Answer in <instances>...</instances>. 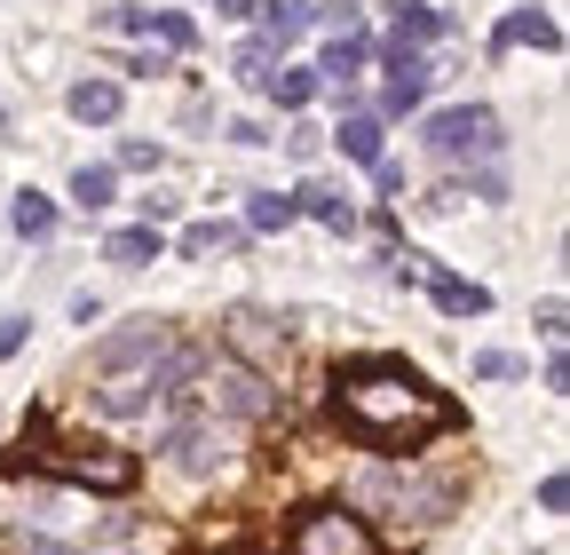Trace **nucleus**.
<instances>
[{"mask_svg":"<svg viewBox=\"0 0 570 555\" xmlns=\"http://www.w3.org/2000/svg\"><path fill=\"white\" fill-rule=\"evenodd\" d=\"M325 405L356 452H381V460H412L428 445H444L468 429V405L444 397L420 366L389 358V350H356L325 373Z\"/></svg>","mask_w":570,"mask_h":555,"instance_id":"f257e3e1","label":"nucleus"},{"mask_svg":"<svg viewBox=\"0 0 570 555\" xmlns=\"http://www.w3.org/2000/svg\"><path fill=\"white\" fill-rule=\"evenodd\" d=\"M0 468H40V476H56V484H88V493H135L142 484V460L127 452V445H111V437H63L48 412H32L24 421V445L0 460Z\"/></svg>","mask_w":570,"mask_h":555,"instance_id":"f03ea898","label":"nucleus"},{"mask_svg":"<svg viewBox=\"0 0 570 555\" xmlns=\"http://www.w3.org/2000/svg\"><path fill=\"white\" fill-rule=\"evenodd\" d=\"M365 508H381L389 524H404V532H436V524H452V508L468 500V476L460 468H373L365 484Z\"/></svg>","mask_w":570,"mask_h":555,"instance_id":"7ed1b4c3","label":"nucleus"},{"mask_svg":"<svg viewBox=\"0 0 570 555\" xmlns=\"http://www.w3.org/2000/svg\"><path fill=\"white\" fill-rule=\"evenodd\" d=\"M190 389H206V412H214V421H277L269 373H254V366H238V358H223V350H206V366H198Z\"/></svg>","mask_w":570,"mask_h":555,"instance_id":"20e7f679","label":"nucleus"},{"mask_svg":"<svg viewBox=\"0 0 570 555\" xmlns=\"http://www.w3.org/2000/svg\"><path fill=\"white\" fill-rule=\"evenodd\" d=\"M159 452H167L183 476H214V468H230V421H214L206 405H183L175 421L159 429Z\"/></svg>","mask_w":570,"mask_h":555,"instance_id":"39448f33","label":"nucleus"},{"mask_svg":"<svg viewBox=\"0 0 570 555\" xmlns=\"http://www.w3.org/2000/svg\"><path fill=\"white\" fill-rule=\"evenodd\" d=\"M285 555H389L381 532L348 508H302L294 532H285Z\"/></svg>","mask_w":570,"mask_h":555,"instance_id":"423d86ee","label":"nucleus"},{"mask_svg":"<svg viewBox=\"0 0 570 555\" xmlns=\"http://www.w3.org/2000/svg\"><path fill=\"white\" fill-rule=\"evenodd\" d=\"M167 341H175L167 318H127V325H111L104 341H88V373H96V381H111V373H142V366H159V358H167Z\"/></svg>","mask_w":570,"mask_h":555,"instance_id":"0eeeda50","label":"nucleus"},{"mask_svg":"<svg viewBox=\"0 0 570 555\" xmlns=\"http://www.w3.org/2000/svg\"><path fill=\"white\" fill-rule=\"evenodd\" d=\"M420 144L436 152V159H491L499 152V111L491 104H452L420 127Z\"/></svg>","mask_w":570,"mask_h":555,"instance_id":"6e6552de","label":"nucleus"},{"mask_svg":"<svg viewBox=\"0 0 570 555\" xmlns=\"http://www.w3.org/2000/svg\"><path fill=\"white\" fill-rule=\"evenodd\" d=\"M223 358H238V366H254V373L285 366V325H277L269 310L238 302V310H230V325H223Z\"/></svg>","mask_w":570,"mask_h":555,"instance_id":"1a4fd4ad","label":"nucleus"},{"mask_svg":"<svg viewBox=\"0 0 570 555\" xmlns=\"http://www.w3.org/2000/svg\"><path fill=\"white\" fill-rule=\"evenodd\" d=\"M381 72H389V88H381V111L389 119H404V111H420L428 104V56H404V48H381Z\"/></svg>","mask_w":570,"mask_h":555,"instance_id":"9d476101","label":"nucleus"},{"mask_svg":"<svg viewBox=\"0 0 570 555\" xmlns=\"http://www.w3.org/2000/svg\"><path fill=\"white\" fill-rule=\"evenodd\" d=\"M444 32H452V17H444V9H428V0H389V48L428 56Z\"/></svg>","mask_w":570,"mask_h":555,"instance_id":"9b49d317","label":"nucleus"},{"mask_svg":"<svg viewBox=\"0 0 570 555\" xmlns=\"http://www.w3.org/2000/svg\"><path fill=\"white\" fill-rule=\"evenodd\" d=\"M111 25H119V32H142V40H159L167 56H190V48H198V25H190L183 9H111Z\"/></svg>","mask_w":570,"mask_h":555,"instance_id":"f8f14e48","label":"nucleus"},{"mask_svg":"<svg viewBox=\"0 0 570 555\" xmlns=\"http://www.w3.org/2000/svg\"><path fill=\"white\" fill-rule=\"evenodd\" d=\"M508 48H562V25L547 17V9H508L499 17V32H491V56H508Z\"/></svg>","mask_w":570,"mask_h":555,"instance_id":"ddd939ff","label":"nucleus"},{"mask_svg":"<svg viewBox=\"0 0 570 555\" xmlns=\"http://www.w3.org/2000/svg\"><path fill=\"white\" fill-rule=\"evenodd\" d=\"M254 17H262V32H254V40H262L269 56H285V48H294V40L317 25V9H309V0H262Z\"/></svg>","mask_w":570,"mask_h":555,"instance_id":"4468645a","label":"nucleus"},{"mask_svg":"<svg viewBox=\"0 0 570 555\" xmlns=\"http://www.w3.org/2000/svg\"><path fill=\"white\" fill-rule=\"evenodd\" d=\"M119 104H127V88H119V80H104V72L71 80V96H63V111L80 119V127H111V119H119Z\"/></svg>","mask_w":570,"mask_h":555,"instance_id":"2eb2a0df","label":"nucleus"},{"mask_svg":"<svg viewBox=\"0 0 570 555\" xmlns=\"http://www.w3.org/2000/svg\"><path fill=\"white\" fill-rule=\"evenodd\" d=\"M365 64H373V40H365V32H333V40H325V56L309 64V72H317L325 88H348L356 72H365Z\"/></svg>","mask_w":570,"mask_h":555,"instance_id":"dca6fc26","label":"nucleus"},{"mask_svg":"<svg viewBox=\"0 0 570 555\" xmlns=\"http://www.w3.org/2000/svg\"><path fill=\"white\" fill-rule=\"evenodd\" d=\"M294 215L325 223L333 238H348V231H356V206H348V191H333V183H302V191H294Z\"/></svg>","mask_w":570,"mask_h":555,"instance_id":"f3484780","label":"nucleus"},{"mask_svg":"<svg viewBox=\"0 0 570 555\" xmlns=\"http://www.w3.org/2000/svg\"><path fill=\"white\" fill-rule=\"evenodd\" d=\"M159 254H167V238H159L151 223H127V231L104 238V262H111V270H151Z\"/></svg>","mask_w":570,"mask_h":555,"instance_id":"a211bd4d","label":"nucleus"},{"mask_svg":"<svg viewBox=\"0 0 570 555\" xmlns=\"http://www.w3.org/2000/svg\"><path fill=\"white\" fill-rule=\"evenodd\" d=\"M428 294H436L444 318H483L491 310V294L475 286V278H460V270H428Z\"/></svg>","mask_w":570,"mask_h":555,"instance_id":"6ab92c4d","label":"nucleus"},{"mask_svg":"<svg viewBox=\"0 0 570 555\" xmlns=\"http://www.w3.org/2000/svg\"><path fill=\"white\" fill-rule=\"evenodd\" d=\"M333 144H341V159H356V167H381L389 152H381V111H348L341 127H333Z\"/></svg>","mask_w":570,"mask_h":555,"instance_id":"aec40b11","label":"nucleus"},{"mask_svg":"<svg viewBox=\"0 0 570 555\" xmlns=\"http://www.w3.org/2000/svg\"><path fill=\"white\" fill-rule=\"evenodd\" d=\"M111 191H119V167L111 159H80V167H71V206H80V215H104Z\"/></svg>","mask_w":570,"mask_h":555,"instance_id":"412c9836","label":"nucleus"},{"mask_svg":"<svg viewBox=\"0 0 570 555\" xmlns=\"http://www.w3.org/2000/svg\"><path fill=\"white\" fill-rule=\"evenodd\" d=\"M9 231H17L24 246L56 238V198H48V191H17V206H9Z\"/></svg>","mask_w":570,"mask_h":555,"instance_id":"4be33fe9","label":"nucleus"},{"mask_svg":"<svg viewBox=\"0 0 570 555\" xmlns=\"http://www.w3.org/2000/svg\"><path fill=\"white\" fill-rule=\"evenodd\" d=\"M223 246H246V231L238 223H183V238H175L183 262H206V254H223Z\"/></svg>","mask_w":570,"mask_h":555,"instance_id":"5701e85b","label":"nucleus"},{"mask_svg":"<svg viewBox=\"0 0 570 555\" xmlns=\"http://www.w3.org/2000/svg\"><path fill=\"white\" fill-rule=\"evenodd\" d=\"M317 72H309V64H294V72H285V64H277V72H269V96H277V111H309L317 104Z\"/></svg>","mask_w":570,"mask_h":555,"instance_id":"b1692460","label":"nucleus"},{"mask_svg":"<svg viewBox=\"0 0 570 555\" xmlns=\"http://www.w3.org/2000/svg\"><path fill=\"white\" fill-rule=\"evenodd\" d=\"M294 191H254L246 198V231H294Z\"/></svg>","mask_w":570,"mask_h":555,"instance_id":"393cba45","label":"nucleus"},{"mask_svg":"<svg viewBox=\"0 0 570 555\" xmlns=\"http://www.w3.org/2000/svg\"><path fill=\"white\" fill-rule=\"evenodd\" d=\"M230 72H238V80H246V88H269V72H277V56H269V48H262V40H246V48H238V56H230Z\"/></svg>","mask_w":570,"mask_h":555,"instance_id":"a878e982","label":"nucleus"},{"mask_svg":"<svg viewBox=\"0 0 570 555\" xmlns=\"http://www.w3.org/2000/svg\"><path fill=\"white\" fill-rule=\"evenodd\" d=\"M159 159H167V152L151 144V135H127V144H119V159H111V167H135V175H151Z\"/></svg>","mask_w":570,"mask_h":555,"instance_id":"bb28decb","label":"nucleus"},{"mask_svg":"<svg viewBox=\"0 0 570 555\" xmlns=\"http://www.w3.org/2000/svg\"><path fill=\"white\" fill-rule=\"evenodd\" d=\"M475 373H483V381H523L531 366H523V358H508V350H483V358H475Z\"/></svg>","mask_w":570,"mask_h":555,"instance_id":"cd10ccee","label":"nucleus"},{"mask_svg":"<svg viewBox=\"0 0 570 555\" xmlns=\"http://www.w3.org/2000/svg\"><path fill=\"white\" fill-rule=\"evenodd\" d=\"M539 508H547V516L570 508V476H539Z\"/></svg>","mask_w":570,"mask_h":555,"instance_id":"c85d7f7f","label":"nucleus"},{"mask_svg":"<svg viewBox=\"0 0 570 555\" xmlns=\"http://www.w3.org/2000/svg\"><path fill=\"white\" fill-rule=\"evenodd\" d=\"M325 25H333V32H365V9H356V0H333Z\"/></svg>","mask_w":570,"mask_h":555,"instance_id":"c756f323","label":"nucleus"},{"mask_svg":"<svg viewBox=\"0 0 570 555\" xmlns=\"http://www.w3.org/2000/svg\"><path fill=\"white\" fill-rule=\"evenodd\" d=\"M223 135H230V144H246V152H262V144H269V127H262V119H230Z\"/></svg>","mask_w":570,"mask_h":555,"instance_id":"7c9ffc66","label":"nucleus"},{"mask_svg":"<svg viewBox=\"0 0 570 555\" xmlns=\"http://www.w3.org/2000/svg\"><path fill=\"white\" fill-rule=\"evenodd\" d=\"M24 333H32V318H9V325H0V366H9V358L24 350Z\"/></svg>","mask_w":570,"mask_h":555,"instance_id":"2f4dec72","label":"nucleus"},{"mask_svg":"<svg viewBox=\"0 0 570 555\" xmlns=\"http://www.w3.org/2000/svg\"><path fill=\"white\" fill-rule=\"evenodd\" d=\"M254 9H262V0H214V17H230V25H246Z\"/></svg>","mask_w":570,"mask_h":555,"instance_id":"473e14b6","label":"nucleus"},{"mask_svg":"<svg viewBox=\"0 0 570 555\" xmlns=\"http://www.w3.org/2000/svg\"><path fill=\"white\" fill-rule=\"evenodd\" d=\"M24 555H71V547H56V539H24Z\"/></svg>","mask_w":570,"mask_h":555,"instance_id":"72a5a7b5","label":"nucleus"},{"mask_svg":"<svg viewBox=\"0 0 570 555\" xmlns=\"http://www.w3.org/2000/svg\"><path fill=\"white\" fill-rule=\"evenodd\" d=\"M0 135H9V111H0Z\"/></svg>","mask_w":570,"mask_h":555,"instance_id":"f704fd0d","label":"nucleus"}]
</instances>
